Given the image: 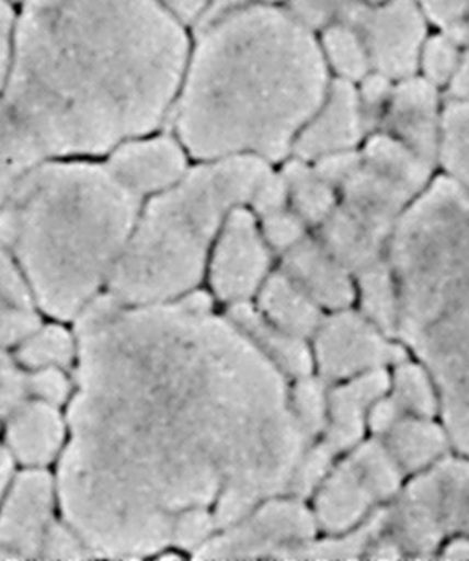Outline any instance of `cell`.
Listing matches in <instances>:
<instances>
[{"label": "cell", "mask_w": 469, "mask_h": 561, "mask_svg": "<svg viewBox=\"0 0 469 561\" xmlns=\"http://www.w3.org/2000/svg\"><path fill=\"white\" fill-rule=\"evenodd\" d=\"M278 268L293 278L322 309L340 311L351 308L357 296L354 274L310 233L282 254Z\"/></svg>", "instance_id": "16"}, {"label": "cell", "mask_w": 469, "mask_h": 561, "mask_svg": "<svg viewBox=\"0 0 469 561\" xmlns=\"http://www.w3.org/2000/svg\"><path fill=\"white\" fill-rule=\"evenodd\" d=\"M46 160L30 130L0 94V206Z\"/></svg>", "instance_id": "23"}, {"label": "cell", "mask_w": 469, "mask_h": 561, "mask_svg": "<svg viewBox=\"0 0 469 561\" xmlns=\"http://www.w3.org/2000/svg\"><path fill=\"white\" fill-rule=\"evenodd\" d=\"M274 254L250 206L233 209L213 244L206 268L214 296L229 306L250 301L274 272Z\"/></svg>", "instance_id": "10"}, {"label": "cell", "mask_w": 469, "mask_h": 561, "mask_svg": "<svg viewBox=\"0 0 469 561\" xmlns=\"http://www.w3.org/2000/svg\"><path fill=\"white\" fill-rule=\"evenodd\" d=\"M37 308H23L0 299V351L16 346L41 327Z\"/></svg>", "instance_id": "37"}, {"label": "cell", "mask_w": 469, "mask_h": 561, "mask_svg": "<svg viewBox=\"0 0 469 561\" xmlns=\"http://www.w3.org/2000/svg\"><path fill=\"white\" fill-rule=\"evenodd\" d=\"M378 504L381 501L374 484L350 456L320 484L313 515L323 531L346 535L357 528Z\"/></svg>", "instance_id": "17"}, {"label": "cell", "mask_w": 469, "mask_h": 561, "mask_svg": "<svg viewBox=\"0 0 469 561\" xmlns=\"http://www.w3.org/2000/svg\"><path fill=\"white\" fill-rule=\"evenodd\" d=\"M392 398L405 415L431 419L439 411L430 374L416 364L400 363L394 375Z\"/></svg>", "instance_id": "29"}, {"label": "cell", "mask_w": 469, "mask_h": 561, "mask_svg": "<svg viewBox=\"0 0 469 561\" xmlns=\"http://www.w3.org/2000/svg\"><path fill=\"white\" fill-rule=\"evenodd\" d=\"M289 402L293 414L312 438L325 432L329 425V392L322 380L310 378L309 375L299 378Z\"/></svg>", "instance_id": "31"}, {"label": "cell", "mask_w": 469, "mask_h": 561, "mask_svg": "<svg viewBox=\"0 0 469 561\" xmlns=\"http://www.w3.org/2000/svg\"><path fill=\"white\" fill-rule=\"evenodd\" d=\"M227 318L232 320L283 374L302 378L312 371V354L305 339L278 329L250 302L230 305Z\"/></svg>", "instance_id": "20"}, {"label": "cell", "mask_w": 469, "mask_h": 561, "mask_svg": "<svg viewBox=\"0 0 469 561\" xmlns=\"http://www.w3.org/2000/svg\"><path fill=\"white\" fill-rule=\"evenodd\" d=\"M5 2L12 3V5L16 9V7H19L20 3L23 2V0H5Z\"/></svg>", "instance_id": "52"}, {"label": "cell", "mask_w": 469, "mask_h": 561, "mask_svg": "<svg viewBox=\"0 0 469 561\" xmlns=\"http://www.w3.org/2000/svg\"><path fill=\"white\" fill-rule=\"evenodd\" d=\"M355 287L361 294L362 312L375 323L386 336H398L399 296L394 275L388 261L382 260L374 266L354 275Z\"/></svg>", "instance_id": "26"}, {"label": "cell", "mask_w": 469, "mask_h": 561, "mask_svg": "<svg viewBox=\"0 0 469 561\" xmlns=\"http://www.w3.org/2000/svg\"><path fill=\"white\" fill-rule=\"evenodd\" d=\"M444 99L469 102V46L465 47L460 64L444 89Z\"/></svg>", "instance_id": "46"}, {"label": "cell", "mask_w": 469, "mask_h": 561, "mask_svg": "<svg viewBox=\"0 0 469 561\" xmlns=\"http://www.w3.org/2000/svg\"><path fill=\"white\" fill-rule=\"evenodd\" d=\"M271 168L256 158L195 161L178 184L145 199L106 294L158 305L196 291L230 213L250 205Z\"/></svg>", "instance_id": "6"}, {"label": "cell", "mask_w": 469, "mask_h": 561, "mask_svg": "<svg viewBox=\"0 0 469 561\" xmlns=\"http://www.w3.org/2000/svg\"><path fill=\"white\" fill-rule=\"evenodd\" d=\"M316 357L325 380L340 381L386 364L405 360V351L389 342L375 323L350 308L323 318L316 332Z\"/></svg>", "instance_id": "11"}, {"label": "cell", "mask_w": 469, "mask_h": 561, "mask_svg": "<svg viewBox=\"0 0 469 561\" xmlns=\"http://www.w3.org/2000/svg\"><path fill=\"white\" fill-rule=\"evenodd\" d=\"M391 378L382 368L365 371L329 394V425L323 443L334 454L354 449L365 433V419L371 405L388 392Z\"/></svg>", "instance_id": "18"}, {"label": "cell", "mask_w": 469, "mask_h": 561, "mask_svg": "<svg viewBox=\"0 0 469 561\" xmlns=\"http://www.w3.org/2000/svg\"><path fill=\"white\" fill-rule=\"evenodd\" d=\"M76 340L58 325H41L19 344L16 360L27 370L70 366L76 354Z\"/></svg>", "instance_id": "28"}, {"label": "cell", "mask_w": 469, "mask_h": 561, "mask_svg": "<svg viewBox=\"0 0 469 561\" xmlns=\"http://www.w3.org/2000/svg\"><path fill=\"white\" fill-rule=\"evenodd\" d=\"M317 519L301 499L272 497L247 518L222 529L195 550L198 560L277 559L282 552L316 537Z\"/></svg>", "instance_id": "9"}, {"label": "cell", "mask_w": 469, "mask_h": 561, "mask_svg": "<svg viewBox=\"0 0 469 561\" xmlns=\"http://www.w3.org/2000/svg\"><path fill=\"white\" fill-rule=\"evenodd\" d=\"M103 161L117 181L144 202L178 184L195 163L168 127L119 144Z\"/></svg>", "instance_id": "12"}, {"label": "cell", "mask_w": 469, "mask_h": 561, "mask_svg": "<svg viewBox=\"0 0 469 561\" xmlns=\"http://www.w3.org/2000/svg\"><path fill=\"white\" fill-rule=\"evenodd\" d=\"M256 296L262 316L291 335L306 339L322 323V308L282 268L268 275Z\"/></svg>", "instance_id": "21"}, {"label": "cell", "mask_w": 469, "mask_h": 561, "mask_svg": "<svg viewBox=\"0 0 469 561\" xmlns=\"http://www.w3.org/2000/svg\"><path fill=\"white\" fill-rule=\"evenodd\" d=\"M465 44L450 31L437 30L424 43L419 61V76L441 89L444 94L447 82L457 70Z\"/></svg>", "instance_id": "30"}, {"label": "cell", "mask_w": 469, "mask_h": 561, "mask_svg": "<svg viewBox=\"0 0 469 561\" xmlns=\"http://www.w3.org/2000/svg\"><path fill=\"white\" fill-rule=\"evenodd\" d=\"M0 299L23 308H39L22 267L2 247H0Z\"/></svg>", "instance_id": "39"}, {"label": "cell", "mask_w": 469, "mask_h": 561, "mask_svg": "<svg viewBox=\"0 0 469 561\" xmlns=\"http://www.w3.org/2000/svg\"><path fill=\"white\" fill-rule=\"evenodd\" d=\"M444 560H469V537L448 543L444 550Z\"/></svg>", "instance_id": "49"}, {"label": "cell", "mask_w": 469, "mask_h": 561, "mask_svg": "<svg viewBox=\"0 0 469 561\" xmlns=\"http://www.w3.org/2000/svg\"><path fill=\"white\" fill-rule=\"evenodd\" d=\"M338 22L357 27L375 73L392 81L419 73L431 23L416 0H382L375 5L352 3Z\"/></svg>", "instance_id": "8"}, {"label": "cell", "mask_w": 469, "mask_h": 561, "mask_svg": "<svg viewBox=\"0 0 469 561\" xmlns=\"http://www.w3.org/2000/svg\"><path fill=\"white\" fill-rule=\"evenodd\" d=\"M392 88H394L392 79L375 73V71H371L370 75L365 76L361 82L355 84L368 134L375 133L381 126L386 110H388L389 99H391Z\"/></svg>", "instance_id": "35"}, {"label": "cell", "mask_w": 469, "mask_h": 561, "mask_svg": "<svg viewBox=\"0 0 469 561\" xmlns=\"http://www.w3.org/2000/svg\"><path fill=\"white\" fill-rule=\"evenodd\" d=\"M55 489L50 474L30 468L13 478L0 505V549L13 560L41 557L54 525Z\"/></svg>", "instance_id": "13"}, {"label": "cell", "mask_w": 469, "mask_h": 561, "mask_svg": "<svg viewBox=\"0 0 469 561\" xmlns=\"http://www.w3.org/2000/svg\"><path fill=\"white\" fill-rule=\"evenodd\" d=\"M354 3H365V5H375V3L382 2V0H351Z\"/></svg>", "instance_id": "51"}, {"label": "cell", "mask_w": 469, "mask_h": 561, "mask_svg": "<svg viewBox=\"0 0 469 561\" xmlns=\"http://www.w3.org/2000/svg\"><path fill=\"white\" fill-rule=\"evenodd\" d=\"M19 360L0 351V419H9L30 401V371Z\"/></svg>", "instance_id": "34"}, {"label": "cell", "mask_w": 469, "mask_h": 561, "mask_svg": "<svg viewBox=\"0 0 469 561\" xmlns=\"http://www.w3.org/2000/svg\"><path fill=\"white\" fill-rule=\"evenodd\" d=\"M285 2L286 0H213L208 15L205 16V20H203L199 26L206 25V23L213 22V20L220 19V16L237 12V10L248 9V7L285 5Z\"/></svg>", "instance_id": "47"}, {"label": "cell", "mask_w": 469, "mask_h": 561, "mask_svg": "<svg viewBox=\"0 0 469 561\" xmlns=\"http://www.w3.org/2000/svg\"><path fill=\"white\" fill-rule=\"evenodd\" d=\"M179 25L195 31L208 15L213 0H155Z\"/></svg>", "instance_id": "43"}, {"label": "cell", "mask_w": 469, "mask_h": 561, "mask_svg": "<svg viewBox=\"0 0 469 561\" xmlns=\"http://www.w3.org/2000/svg\"><path fill=\"white\" fill-rule=\"evenodd\" d=\"M450 33H454L465 46H469V16L464 25L458 26L457 30H451Z\"/></svg>", "instance_id": "50"}, {"label": "cell", "mask_w": 469, "mask_h": 561, "mask_svg": "<svg viewBox=\"0 0 469 561\" xmlns=\"http://www.w3.org/2000/svg\"><path fill=\"white\" fill-rule=\"evenodd\" d=\"M386 261L399 296L398 335L441 394L450 446L469 456V195L436 174L400 216Z\"/></svg>", "instance_id": "5"}, {"label": "cell", "mask_w": 469, "mask_h": 561, "mask_svg": "<svg viewBox=\"0 0 469 561\" xmlns=\"http://www.w3.org/2000/svg\"><path fill=\"white\" fill-rule=\"evenodd\" d=\"M92 557L95 556L91 547L67 523L58 525L54 522L41 549V559L88 560Z\"/></svg>", "instance_id": "38"}, {"label": "cell", "mask_w": 469, "mask_h": 561, "mask_svg": "<svg viewBox=\"0 0 469 561\" xmlns=\"http://www.w3.org/2000/svg\"><path fill=\"white\" fill-rule=\"evenodd\" d=\"M437 170L469 195V102L446 100L437 148Z\"/></svg>", "instance_id": "27"}, {"label": "cell", "mask_w": 469, "mask_h": 561, "mask_svg": "<svg viewBox=\"0 0 469 561\" xmlns=\"http://www.w3.org/2000/svg\"><path fill=\"white\" fill-rule=\"evenodd\" d=\"M431 26L451 31L464 25L469 16V0H416Z\"/></svg>", "instance_id": "41"}, {"label": "cell", "mask_w": 469, "mask_h": 561, "mask_svg": "<svg viewBox=\"0 0 469 561\" xmlns=\"http://www.w3.org/2000/svg\"><path fill=\"white\" fill-rule=\"evenodd\" d=\"M277 170L285 181L289 208L309 229L316 230L336 208V188L316 171L312 163L301 158H286Z\"/></svg>", "instance_id": "24"}, {"label": "cell", "mask_w": 469, "mask_h": 561, "mask_svg": "<svg viewBox=\"0 0 469 561\" xmlns=\"http://www.w3.org/2000/svg\"><path fill=\"white\" fill-rule=\"evenodd\" d=\"M16 9L12 3L0 0V94L9 73L10 55H12L13 27H15Z\"/></svg>", "instance_id": "44"}, {"label": "cell", "mask_w": 469, "mask_h": 561, "mask_svg": "<svg viewBox=\"0 0 469 561\" xmlns=\"http://www.w3.org/2000/svg\"><path fill=\"white\" fill-rule=\"evenodd\" d=\"M334 456L336 454L323 440L317 446H310L293 474L288 494L298 499L309 497L330 473Z\"/></svg>", "instance_id": "32"}, {"label": "cell", "mask_w": 469, "mask_h": 561, "mask_svg": "<svg viewBox=\"0 0 469 561\" xmlns=\"http://www.w3.org/2000/svg\"><path fill=\"white\" fill-rule=\"evenodd\" d=\"M217 525L206 508H190L175 518L172 543L185 550H198L214 536Z\"/></svg>", "instance_id": "36"}, {"label": "cell", "mask_w": 469, "mask_h": 561, "mask_svg": "<svg viewBox=\"0 0 469 561\" xmlns=\"http://www.w3.org/2000/svg\"><path fill=\"white\" fill-rule=\"evenodd\" d=\"M144 205L96 158H50L0 206V247L50 318H78L106 291Z\"/></svg>", "instance_id": "4"}, {"label": "cell", "mask_w": 469, "mask_h": 561, "mask_svg": "<svg viewBox=\"0 0 469 561\" xmlns=\"http://www.w3.org/2000/svg\"><path fill=\"white\" fill-rule=\"evenodd\" d=\"M312 164L316 171L338 191L341 184H343L352 172L357 170L358 164H361V148L354 151H344V153L329 154V157L312 161Z\"/></svg>", "instance_id": "42"}, {"label": "cell", "mask_w": 469, "mask_h": 561, "mask_svg": "<svg viewBox=\"0 0 469 561\" xmlns=\"http://www.w3.org/2000/svg\"><path fill=\"white\" fill-rule=\"evenodd\" d=\"M193 291L126 305L103 291L76 318L78 391L58 467L65 523L95 557L139 559L216 502L217 528L288 494L312 436L285 374Z\"/></svg>", "instance_id": "1"}, {"label": "cell", "mask_w": 469, "mask_h": 561, "mask_svg": "<svg viewBox=\"0 0 469 561\" xmlns=\"http://www.w3.org/2000/svg\"><path fill=\"white\" fill-rule=\"evenodd\" d=\"M192 31L155 0H23L2 98L47 160L164 129Z\"/></svg>", "instance_id": "2"}, {"label": "cell", "mask_w": 469, "mask_h": 561, "mask_svg": "<svg viewBox=\"0 0 469 561\" xmlns=\"http://www.w3.org/2000/svg\"><path fill=\"white\" fill-rule=\"evenodd\" d=\"M317 41L331 79L357 84L374 71L364 39L350 23H330L317 33Z\"/></svg>", "instance_id": "25"}, {"label": "cell", "mask_w": 469, "mask_h": 561, "mask_svg": "<svg viewBox=\"0 0 469 561\" xmlns=\"http://www.w3.org/2000/svg\"><path fill=\"white\" fill-rule=\"evenodd\" d=\"M444 105L443 91L422 76L399 79L394 81L388 110L378 130L394 137L437 168Z\"/></svg>", "instance_id": "15"}, {"label": "cell", "mask_w": 469, "mask_h": 561, "mask_svg": "<svg viewBox=\"0 0 469 561\" xmlns=\"http://www.w3.org/2000/svg\"><path fill=\"white\" fill-rule=\"evenodd\" d=\"M317 33L285 5H253L196 27L168 129L193 161L278 167L325 98Z\"/></svg>", "instance_id": "3"}, {"label": "cell", "mask_w": 469, "mask_h": 561, "mask_svg": "<svg viewBox=\"0 0 469 561\" xmlns=\"http://www.w3.org/2000/svg\"><path fill=\"white\" fill-rule=\"evenodd\" d=\"M65 433L57 405L30 399L7 419V453L24 467H44L60 453Z\"/></svg>", "instance_id": "19"}, {"label": "cell", "mask_w": 469, "mask_h": 561, "mask_svg": "<svg viewBox=\"0 0 469 561\" xmlns=\"http://www.w3.org/2000/svg\"><path fill=\"white\" fill-rule=\"evenodd\" d=\"M13 462L15 460L12 459V456L7 450L0 449V505H2L3 497L13 480Z\"/></svg>", "instance_id": "48"}, {"label": "cell", "mask_w": 469, "mask_h": 561, "mask_svg": "<svg viewBox=\"0 0 469 561\" xmlns=\"http://www.w3.org/2000/svg\"><path fill=\"white\" fill-rule=\"evenodd\" d=\"M382 438L403 473L426 470L450 447L446 428L424 416L403 415Z\"/></svg>", "instance_id": "22"}, {"label": "cell", "mask_w": 469, "mask_h": 561, "mask_svg": "<svg viewBox=\"0 0 469 561\" xmlns=\"http://www.w3.org/2000/svg\"><path fill=\"white\" fill-rule=\"evenodd\" d=\"M31 398L60 405L67 401L71 392V383L64 368L48 367L30 370Z\"/></svg>", "instance_id": "40"}, {"label": "cell", "mask_w": 469, "mask_h": 561, "mask_svg": "<svg viewBox=\"0 0 469 561\" xmlns=\"http://www.w3.org/2000/svg\"><path fill=\"white\" fill-rule=\"evenodd\" d=\"M386 535L413 557L433 556L444 537H469V460L443 459L427 467L389 507Z\"/></svg>", "instance_id": "7"}, {"label": "cell", "mask_w": 469, "mask_h": 561, "mask_svg": "<svg viewBox=\"0 0 469 561\" xmlns=\"http://www.w3.org/2000/svg\"><path fill=\"white\" fill-rule=\"evenodd\" d=\"M258 218V216H256ZM262 236L275 254L286 253L309 236V227L291 208L281 209L258 218Z\"/></svg>", "instance_id": "33"}, {"label": "cell", "mask_w": 469, "mask_h": 561, "mask_svg": "<svg viewBox=\"0 0 469 561\" xmlns=\"http://www.w3.org/2000/svg\"><path fill=\"white\" fill-rule=\"evenodd\" d=\"M405 415L394 398H379L368 411V425L378 436H385Z\"/></svg>", "instance_id": "45"}, {"label": "cell", "mask_w": 469, "mask_h": 561, "mask_svg": "<svg viewBox=\"0 0 469 561\" xmlns=\"http://www.w3.org/2000/svg\"><path fill=\"white\" fill-rule=\"evenodd\" d=\"M367 136L355 84L331 79L325 98L296 137L291 157L312 163L329 154L358 150Z\"/></svg>", "instance_id": "14"}]
</instances>
